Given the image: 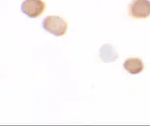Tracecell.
<instances>
[{
	"mask_svg": "<svg viewBox=\"0 0 150 126\" xmlns=\"http://www.w3.org/2000/svg\"><path fill=\"white\" fill-rule=\"evenodd\" d=\"M99 55H100L101 60L104 61L105 63L114 62L119 57L116 48L110 44H105L102 45L100 51H99Z\"/></svg>",
	"mask_w": 150,
	"mask_h": 126,
	"instance_id": "277c9868",
	"label": "cell"
},
{
	"mask_svg": "<svg viewBox=\"0 0 150 126\" xmlns=\"http://www.w3.org/2000/svg\"><path fill=\"white\" fill-rule=\"evenodd\" d=\"M129 15L134 19H146L150 16L149 0H133L129 5Z\"/></svg>",
	"mask_w": 150,
	"mask_h": 126,
	"instance_id": "3957f363",
	"label": "cell"
},
{
	"mask_svg": "<svg viewBox=\"0 0 150 126\" xmlns=\"http://www.w3.org/2000/svg\"><path fill=\"white\" fill-rule=\"evenodd\" d=\"M45 4L42 0H25L21 5V11L29 18L40 17L45 12Z\"/></svg>",
	"mask_w": 150,
	"mask_h": 126,
	"instance_id": "7a4b0ae2",
	"label": "cell"
},
{
	"mask_svg": "<svg viewBox=\"0 0 150 126\" xmlns=\"http://www.w3.org/2000/svg\"><path fill=\"white\" fill-rule=\"evenodd\" d=\"M42 28L53 36L61 37L67 32V23L58 16H49L42 21Z\"/></svg>",
	"mask_w": 150,
	"mask_h": 126,
	"instance_id": "6da1fadb",
	"label": "cell"
},
{
	"mask_svg": "<svg viewBox=\"0 0 150 126\" xmlns=\"http://www.w3.org/2000/svg\"><path fill=\"white\" fill-rule=\"evenodd\" d=\"M124 68L128 73L135 75V74H139L140 72L143 71L144 64L140 58H137V57L127 58L124 62Z\"/></svg>",
	"mask_w": 150,
	"mask_h": 126,
	"instance_id": "5b68a950",
	"label": "cell"
}]
</instances>
